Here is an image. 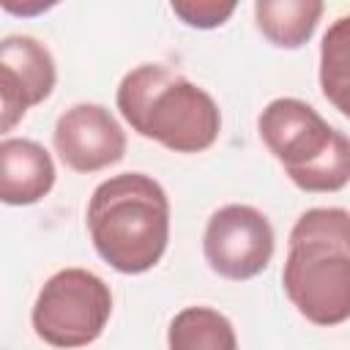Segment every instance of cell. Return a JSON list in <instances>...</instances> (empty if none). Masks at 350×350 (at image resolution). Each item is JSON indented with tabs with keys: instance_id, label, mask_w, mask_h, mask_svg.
Returning a JSON list of instances; mask_svg holds the SVG:
<instances>
[{
	"instance_id": "6da1fadb",
	"label": "cell",
	"mask_w": 350,
	"mask_h": 350,
	"mask_svg": "<svg viewBox=\"0 0 350 350\" xmlns=\"http://www.w3.org/2000/svg\"><path fill=\"white\" fill-rule=\"evenodd\" d=\"M88 232L98 257L118 273H145L170 243V197L145 172H120L101 180L88 202Z\"/></svg>"
},
{
	"instance_id": "7a4b0ae2",
	"label": "cell",
	"mask_w": 350,
	"mask_h": 350,
	"mask_svg": "<svg viewBox=\"0 0 350 350\" xmlns=\"http://www.w3.org/2000/svg\"><path fill=\"white\" fill-rule=\"evenodd\" d=\"M282 284L309 323L331 328L350 320V211L309 208L295 219Z\"/></svg>"
},
{
	"instance_id": "3957f363",
	"label": "cell",
	"mask_w": 350,
	"mask_h": 350,
	"mask_svg": "<svg viewBox=\"0 0 350 350\" xmlns=\"http://www.w3.org/2000/svg\"><path fill=\"white\" fill-rule=\"evenodd\" d=\"M115 104L131 131L172 153H202L221 131V112L213 96L161 63H142L126 71Z\"/></svg>"
},
{
	"instance_id": "277c9868",
	"label": "cell",
	"mask_w": 350,
	"mask_h": 350,
	"mask_svg": "<svg viewBox=\"0 0 350 350\" xmlns=\"http://www.w3.org/2000/svg\"><path fill=\"white\" fill-rule=\"evenodd\" d=\"M257 131L284 175L309 194H331L350 183V137L312 104L282 96L265 104Z\"/></svg>"
},
{
	"instance_id": "5b68a950",
	"label": "cell",
	"mask_w": 350,
	"mask_h": 350,
	"mask_svg": "<svg viewBox=\"0 0 350 350\" xmlns=\"http://www.w3.org/2000/svg\"><path fill=\"white\" fill-rule=\"evenodd\" d=\"M109 314V284L88 268H63L38 290L30 309V325L49 347L77 350L93 345L104 334Z\"/></svg>"
},
{
	"instance_id": "8992f818",
	"label": "cell",
	"mask_w": 350,
	"mask_h": 350,
	"mask_svg": "<svg viewBox=\"0 0 350 350\" xmlns=\"http://www.w3.org/2000/svg\"><path fill=\"white\" fill-rule=\"evenodd\" d=\"M276 238L268 216L243 202L221 205L211 213L202 232V254L213 273L246 282L262 273L273 257Z\"/></svg>"
},
{
	"instance_id": "52a82bcc",
	"label": "cell",
	"mask_w": 350,
	"mask_h": 350,
	"mask_svg": "<svg viewBox=\"0 0 350 350\" xmlns=\"http://www.w3.org/2000/svg\"><path fill=\"white\" fill-rule=\"evenodd\" d=\"M52 145L68 170L90 175L126 156V131L104 104L79 101L60 112Z\"/></svg>"
},
{
	"instance_id": "ba28073f",
	"label": "cell",
	"mask_w": 350,
	"mask_h": 350,
	"mask_svg": "<svg viewBox=\"0 0 350 350\" xmlns=\"http://www.w3.org/2000/svg\"><path fill=\"white\" fill-rule=\"evenodd\" d=\"M57 68L46 44L33 36L14 33L0 41V101L3 131H11L27 109L46 101L55 90Z\"/></svg>"
},
{
	"instance_id": "9c48e42d",
	"label": "cell",
	"mask_w": 350,
	"mask_h": 350,
	"mask_svg": "<svg viewBox=\"0 0 350 350\" xmlns=\"http://www.w3.org/2000/svg\"><path fill=\"white\" fill-rule=\"evenodd\" d=\"M55 161L44 145L25 137L0 142V200L5 205H36L55 186Z\"/></svg>"
},
{
	"instance_id": "30bf717a",
	"label": "cell",
	"mask_w": 350,
	"mask_h": 350,
	"mask_svg": "<svg viewBox=\"0 0 350 350\" xmlns=\"http://www.w3.org/2000/svg\"><path fill=\"white\" fill-rule=\"evenodd\" d=\"M320 0H257L254 25L279 49H301L323 16Z\"/></svg>"
},
{
	"instance_id": "8fae6325",
	"label": "cell",
	"mask_w": 350,
	"mask_h": 350,
	"mask_svg": "<svg viewBox=\"0 0 350 350\" xmlns=\"http://www.w3.org/2000/svg\"><path fill=\"white\" fill-rule=\"evenodd\" d=\"M167 350H238V336L219 309L186 306L170 320Z\"/></svg>"
},
{
	"instance_id": "7c38bea8",
	"label": "cell",
	"mask_w": 350,
	"mask_h": 350,
	"mask_svg": "<svg viewBox=\"0 0 350 350\" xmlns=\"http://www.w3.org/2000/svg\"><path fill=\"white\" fill-rule=\"evenodd\" d=\"M317 77L325 101L350 118V14L336 16L323 33Z\"/></svg>"
},
{
	"instance_id": "4fadbf2b",
	"label": "cell",
	"mask_w": 350,
	"mask_h": 350,
	"mask_svg": "<svg viewBox=\"0 0 350 350\" xmlns=\"http://www.w3.org/2000/svg\"><path fill=\"white\" fill-rule=\"evenodd\" d=\"M170 8L183 25L200 30L219 27L235 14V3H216V0H175Z\"/></svg>"
}]
</instances>
